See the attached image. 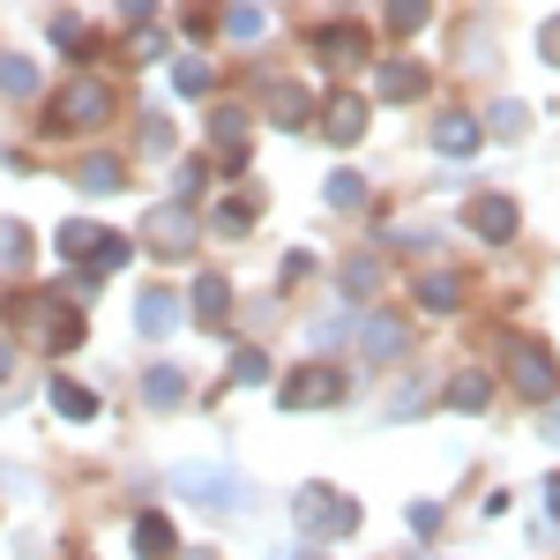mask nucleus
Returning <instances> with one entry per match:
<instances>
[{"label": "nucleus", "instance_id": "f257e3e1", "mask_svg": "<svg viewBox=\"0 0 560 560\" xmlns=\"http://www.w3.org/2000/svg\"><path fill=\"white\" fill-rule=\"evenodd\" d=\"M292 523H300L306 546H322V538H351V530H359V501L314 478V486H300V493H292Z\"/></svg>", "mask_w": 560, "mask_h": 560}, {"label": "nucleus", "instance_id": "f03ea898", "mask_svg": "<svg viewBox=\"0 0 560 560\" xmlns=\"http://www.w3.org/2000/svg\"><path fill=\"white\" fill-rule=\"evenodd\" d=\"M173 493L217 516V509H240L247 501V478L232 471V464H173Z\"/></svg>", "mask_w": 560, "mask_h": 560}, {"label": "nucleus", "instance_id": "7ed1b4c3", "mask_svg": "<svg viewBox=\"0 0 560 560\" xmlns=\"http://www.w3.org/2000/svg\"><path fill=\"white\" fill-rule=\"evenodd\" d=\"M509 382H516V396H530V404H546V396H560V359L546 337H509Z\"/></svg>", "mask_w": 560, "mask_h": 560}, {"label": "nucleus", "instance_id": "20e7f679", "mask_svg": "<svg viewBox=\"0 0 560 560\" xmlns=\"http://www.w3.org/2000/svg\"><path fill=\"white\" fill-rule=\"evenodd\" d=\"M105 120H113V90L105 83H68L45 105V128L52 135H83V128H105Z\"/></svg>", "mask_w": 560, "mask_h": 560}, {"label": "nucleus", "instance_id": "39448f33", "mask_svg": "<svg viewBox=\"0 0 560 560\" xmlns=\"http://www.w3.org/2000/svg\"><path fill=\"white\" fill-rule=\"evenodd\" d=\"M337 396H345V374H337L329 359H314V366H300V374H284V388H277L284 411H322V404H337Z\"/></svg>", "mask_w": 560, "mask_h": 560}, {"label": "nucleus", "instance_id": "423d86ee", "mask_svg": "<svg viewBox=\"0 0 560 560\" xmlns=\"http://www.w3.org/2000/svg\"><path fill=\"white\" fill-rule=\"evenodd\" d=\"M142 240H150V255H165V261H179V255H195V240H202V224L179 210V202H165V210H150V224H142Z\"/></svg>", "mask_w": 560, "mask_h": 560}, {"label": "nucleus", "instance_id": "0eeeda50", "mask_svg": "<svg viewBox=\"0 0 560 560\" xmlns=\"http://www.w3.org/2000/svg\"><path fill=\"white\" fill-rule=\"evenodd\" d=\"M464 224H471L486 247H509V240H516V224H523V210H516V195H471Z\"/></svg>", "mask_w": 560, "mask_h": 560}, {"label": "nucleus", "instance_id": "6e6552de", "mask_svg": "<svg viewBox=\"0 0 560 560\" xmlns=\"http://www.w3.org/2000/svg\"><path fill=\"white\" fill-rule=\"evenodd\" d=\"M314 60L337 68V75L359 68V60H366V31H359V23H322V31H314Z\"/></svg>", "mask_w": 560, "mask_h": 560}, {"label": "nucleus", "instance_id": "1a4fd4ad", "mask_svg": "<svg viewBox=\"0 0 560 560\" xmlns=\"http://www.w3.org/2000/svg\"><path fill=\"white\" fill-rule=\"evenodd\" d=\"M478 135H486V128H478V113H464V105H448V113L433 120V150L464 165V158H471V150H478Z\"/></svg>", "mask_w": 560, "mask_h": 560}, {"label": "nucleus", "instance_id": "9d476101", "mask_svg": "<svg viewBox=\"0 0 560 560\" xmlns=\"http://www.w3.org/2000/svg\"><path fill=\"white\" fill-rule=\"evenodd\" d=\"M135 329H142V337H173V329H179V292L150 284V292L135 300Z\"/></svg>", "mask_w": 560, "mask_h": 560}, {"label": "nucleus", "instance_id": "9b49d317", "mask_svg": "<svg viewBox=\"0 0 560 560\" xmlns=\"http://www.w3.org/2000/svg\"><path fill=\"white\" fill-rule=\"evenodd\" d=\"M427 68H419V60H382V75H374V90H382L388 105H411V97H427Z\"/></svg>", "mask_w": 560, "mask_h": 560}, {"label": "nucleus", "instance_id": "f8f14e48", "mask_svg": "<svg viewBox=\"0 0 560 560\" xmlns=\"http://www.w3.org/2000/svg\"><path fill=\"white\" fill-rule=\"evenodd\" d=\"M404 345H411L404 314H366V359H374V366H388V359H404Z\"/></svg>", "mask_w": 560, "mask_h": 560}, {"label": "nucleus", "instance_id": "ddd939ff", "mask_svg": "<svg viewBox=\"0 0 560 560\" xmlns=\"http://www.w3.org/2000/svg\"><path fill=\"white\" fill-rule=\"evenodd\" d=\"M135 560H179L173 516H135Z\"/></svg>", "mask_w": 560, "mask_h": 560}, {"label": "nucleus", "instance_id": "4468645a", "mask_svg": "<svg viewBox=\"0 0 560 560\" xmlns=\"http://www.w3.org/2000/svg\"><path fill=\"white\" fill-rule=\"evenodd\" d=\"M411 300L427 306V314H456V300H464V277H456V269H427V277L411 284Z\"/></svg>", "mask_w": 560, "mask_h": 560}, {"label": "nucleus", "instance_id": "2eb2a0df", "mask_svg": "<svg viewBox=\"0 0 560 560\" xmlns=\"http://www.w3.org/2000/svg\"><path fill=\"white\" fill-rule=\"evenodd\" d=\"M322 128H329V142H359V135H366V97L337 90V97H329V113H322Z\"/></svg>", "mask_w": 560, "mask_h": 560}, {"label": "nucleus", "instance_id": "dca6fc26", "mask_svg": "<svg viewBox=\"0 0 560 560\" xmlns=\"http://www.w3.org/2000/svg\"><path fill=\"white\" fill-rule=\"evenodd\" d=\"M441 404H448V411H464V419H478V411L493 404V382H486L478 366H464V374L448 382V396H441Z\"/></svg>", "mask_w": 560, "mask_h": 560}, {"label": "nucleus", "instance_id": "f3484780", "mask_svg": "<svg viewBox=\"0 0 560 560\" xmlns=\"http://www.w3.org/2000/svg\"><path fill=\"white\" fill-rule=\"evenodd\" d=\"M195 322H202V329H217V322H224V314H232V284H224V277H195Z\"/></svg>", "mask_w": 560, "mask_h": 560}, {"label": "nucleus", "instance_id": "a211bd4d", "mask_svg": "<svg viewBox=\"0 0 560 560\" xmlns=\"http://www.w3.org/2000/svg\"><path fill=\"white\" fill-rule=\"evenodd\" d=\"M52 411H60L68 427H90V419H97V396H90L83 382H52Z\"/></svg>", "mask_w": 560, "mask_h": 560}, {"label": "nucleus", "instance_id": "6ab92c4d", "mask_svg": "<svg viewBox=\"0 0 560 560\" xmlns=\"http://www.w3.org/2000/svg\"><path fill=\"white\" fill-rule=\"evenodd\" d=\"M179 396H187L179 366H150V374H142V404H150V411H173Z\"/></svg>", "mask_w": 560, "mask_h": 560}, {"label": "nucleus", "instance_id": "aec40b11", "mask_svg": "<svg viewBox=\"0 0 560 560\" xmlns=\"http://www.w3.org/2000/svg\"><path fill=\"white\" fill-rule=\"evenodd\" d=\"M83 345V314L75 306H45V351H75Z\"/></svg>", "mask_w": 560, "mask_h": 560}, {"label": "nucleus", "instance_id": "412c9836", "mask_svg": "<svg viewBox=\"0 0 560 560\" xmlns=\"http://www.w3.org/2000/svg\"><path fill=\"white\" fill-rule=\"evenodd\" d=\"M120 158H83V165H75V187H83V195H120Z\"/></svg>", "mask_w": 560, "mask_h": 560}, {"label": "nucleus", "instance_id": "4be33fe9", "mask_svg": "<svg viewBox=\"0 0 560 560\" xmlns=\"http://www.w3.org/2000/svg\"><path fill=\"white\" fill-rule=\"evenodd\" d=\"M337 284H345V300H374V292H382V261H374V255H351Z\"/></svg>", "mask_w": 560, "mask_h": 560}, {"label": "nucleus", "instance_id": "5701e85b", "mask_svg": "<svg viewBox=\"0 0 560 560\" xmlns=\"http://www.w3.org/2000/svg\"><path fill=\"white\" fill-rule=\"evenodd\" d=\"M269 120H277V128H306V120H314V105H306V90H300V83H284L277 97H269Z\"/></svg>", "mask_w": 560, "mask_h": 560}, {"label": "nucleus", "instance_id": "b1692460", "mask_svg": "<svg viewBox=\"0 0 560 560\" xmlns=\"http://www.w3.org/2000/svg\"><path fill=\"white\" fill-rule=\"evenodd\" d=\"M210 142L217 150H247V113H240V105H217L210 113Z\"/></svg>", "mask_w": 560, "mask_h": 560}, {"label": "nucleus", "instance_id": "393cba45", "mask_svg": "<svg viewBox=\"0 0 560 560\" xmlns=\"http://www.w3.org/2000/svg\"><path fill=\"white\" fill-rule=\"evenodd\" d=\"M23 261H31V232H23L15 217H0V277H15Z\"/></svg>", "mask_w": 560, "mask_h": 560}, {"label": "nucleus", "instance_id": "a878e982", "mask_svg": "<svg viewBox=\"0 0 560 560\" xmlns=\"http://www.w3.org/2000/svg\"><path fill=\"white\" fill-rule=\"evenodd\" d=\"M217 232H224V240H240V232H255V202H247V195H232V202H217Z\"/></svg>", "mask_w": 560, "mask_h": 560}, {"label": "nucleus", "instance_id": "bb28decb", "mask_svg": "<svg viewBox=\"0 0 560 560\" xmlns=\"http://www.w3.org/2000/svg\"><path fill=\"white\" fill-rule=\"evenodd\" d=\"M322 195H329V210H359V202H366V179H359V173H329V179H322Z\"/></svg>", "mask_w": 560, "mask_h": 560}, {"label": "nucleus", "instance_id": "cd10ccee", "mask_svg": "<svg viewBox=\"0 0 560 560\" xmlns=\"http://www.w3.org/2000/svg\"><path fill=\"white\" fill-rule=\"evenodd\" d=\"M427 15H433V0H388V31H396V38L427 31Z\"/></svg>", "mask_w": 560, "mask_h": 560}, {"label": "nucleus", "instance_id": "c85d7f7f", "mask_svg": "<svg viewBox=\"0 0 560 560\" xmlns=\"http://www.w3.org/2000/svg\"><path fill=\"white\" fill-rule=\"evenodd\" d=\"M0 90H8V97H38V68L8 52V60H0Z\"/></svg>", "mask_w": 560, "mask_h": 560}, {"label": "nucleus", "instance_id": "c756f323", "mask_svg": "<svg viewBox=\"0 0 560 560\" xmlns=\"http://www.w3.org/2000/svg\"><path fill=\"white\" fill-rule=\"evenodd\" d=\"M128 240H120V232H97V247H90V277H97V269H128Z\"/></svg>", "mask_w": 560, "mask_h": 560}, {"label": "nucleus", "instance_id": "7c9ffc66", "mask_svg": "<svg viewBox=\"0 0 560 560\" xmlns=\"http://www.w3.org/2000/svg\"><path fill=\"white\" fill-rule=\"evenodd\" d=\"M478 128H493V135H523V128H530V113H523L516 97H501V105H486V120H478Z\"/></svg>", "mask_w": 560, "mask_h": 560}, {"label": "nucleus", "instance_id": "2f4dec72", "mask_svg": "<svg viewBox=\"0 0 560 560\" xmlns=\"http://www.w3.org/2000/svg\"><path fill=\"white\" fill-rule=\"evenodd\" d=\"M52 38H60V52H68V60H90V52H97V38H90L75 15H60V23H52Z\"/></svg>", "mask_w": 560, "mask_h": 560}, {"label": "nucleus", "instance_id": "473e14b6", "mask_svg": "<svg viewBox=\"0 0 560 560\" xmlns=\"http://www.w3.org/2000/svg\"><path fill=\"white\" fill-rule=\"evenodd\" d=\"M173 90L179 97H202L210 90V60H173Z\"/></svg>", "mask_w": 560, "mask_h": 560}, {"label": "nucleus", "instance_id": "72a5a7b5", "mask_svg": "<svg viewBox=\"0 0 560 560\" xmlns=\"http://www.w3.org/2000/svg\"><path fill=\"white\" fill-rule=\"evenodd\" d=\"M90 247H97V224L90 217H68L60 224V255H90Z\"/></svg>", "mask_w": 560, "mask_h": 560}, {"label": "nucleus", "instance_id": "f704fd0d", "mask_svg": "<svg viewBox=\"0 0 560 560\" xmlns=\"http://www.w3.org/2000/svg\"><path fill=\"white\" fill-rule=\"evenodd\" d=\"M261 23H269V15H261V8H247V0H240V8L224 15V31H232L240 45H255V38H261Z\"/></svg>", "mask_w": 560, "mask_h": 560}, {"label": "nucleus", "instance_id": "c9c22d12", "mask_svg": "<svg viewBox=\"0 0 560 560\" xmlns=\"http://www.w3.org/2000/svg\"><path fill=\"white\" fill-rule=\"evenodd\" d=\"M232 382H247V388H255V382H269V359H261L255 345H247V351H232Z\"/></svg>", "mask_w": 560, "mask_h": 560}, {"label": "nucleus", "instance_id": "e433bc0d", "mask_svg": "<svg viewBox=\"0 0 560 560\" xmlns=\"http://www.w3.org/2000/svg\"><path fill=\"white\" fill-rule=\"evenodd\" d=\"M128 52H135V60H158V52H165V31H158V23H135Z\"/></svg>", "mask_w": 560, "mask_h": 560}, {"label": "nucleus", "instance_id": "4c0bfd02", "mask_svg": "<svg viewBox=\"0 0 560 560\" xmlns=\"http://www.w3.org/2000/svg\"><path fill=\"white\" fill-rule=\"evenodd\" d=\"M441 530V501H411V538H433Z\"/></svg>", "mask_w": 560, "mask_h": 560}, {"label": "nucleus", "instance_id": "58836bf2", "mask_svg": "<svg viewBox=\"0 0 560 560\" xmlns=\"http://www.w3.org/2000/svg\"><path fill=\"white\" fill-rule=\"evenodd\" d=\"M142 150H150V158H173V128H165V120H142Z\"/></svg>", "mask_w": 560, "mask_h": 560}, {"label": "nucleus", "instance_id": "ea45409f", "mask_svg": "<svg viewBox=\"0 0 560 560\" xmlns=\"http://www.w3.org/2000/svg\"><path fill=\"white\" fill-rule=\"evenodd\" d=\"M306 337H314V351H329V345H345L351 329H345V314H337V322H314V329H306Z\"/></svg>", "mask_w": 560, "mask_h": 560}, {"label": "nucleus", "instance_id": "a19ab883", "mask_svg": "<svg viewBox=\"0 0 560 560\" xmlns=\"http://www.w3.org/2000/svg\"><path fill=\"white\" fill-rule=\"evenodd\" d=\"M538 60H553V68H560V15L546 23V31H538Z\"/></svg>", "mask_w": 560, "mask_h": 560}, {"label": "nucleus", "instance_id": "79ce46f5", "mask_svg": "<svg viewBox=\"0 0 560 560\" xmlns=\"http://www.w3.org/2000/svg\"><path fill=\"white\" fill-rule=\"evenodd\" d=\"M300 277H314V255H306V247H300V255H284V284H300Z\"/></svg>", "mask_w": 560, "mask_h": 560}, {"label": "nucleus", "instance_id": "37998d69", "mask_svg": "<svg viewBox=\"0 0 560 560\" xmlns=\"http://www.w3.org/2000/svg\"><path fill=\"white\" fill-rule=\"evenodd\" d=\"M269 560H322L314 546H269Z\"/></svg>", "mask_w": 560, "mask_h": 560}, {"label": "nucleus", "instance_id": "c03bdc74", "mask_svg": "<svg viewBox=\"0 0 560 560\" xmlns=\"http://www.w3.org/2000/svg\"><path fill=\"white\" fill-rule=\"evenodd\" d=\"M546 509H553V523H560V471L546 478Z\"/></svg>", "mask_w": 560, "mask_h": 560}, {"label": "nucleus", "instance_id": "a18cd8bd", "mask_svg": "<svg viewBox=\"0 0 560 560\" xmlns=\"http://www.w3.org/2000/svg\"><path fill=\"white\" fill-rule=\"evenodd\" d=\"M150 8H158V0H120V15H135V23H142Z\"/></svg>", "mask_w": 560, "mask_h": 560}, {"label": "nucleus", "instance_id": "49530a36", "mask_svg": "<svg viewBox=\"0 0 560 560\" xmlns=\"http://www.w3.org/2000/svg\"><path fill=\"white\" fill-rule=\"evenodd\" d=\"M8 374H15V345L0 337V382H8Z\"/></svg>", "mask_w": 560, "mask_h": 560}, {"label": "nucleus", "instance_id": "de8ad7c7", "mask_svg": "<svg viewBox=\"0 0 560 560\" xmlns=\"http://www.w3.org/2000/svg\"><path fill=\"white\" fill-rule=\"evenodd\" d=\"M179 560H217V553H179Z\"/></svg>", "mask_w": 560, "mask_h": 560}]
</instances>
